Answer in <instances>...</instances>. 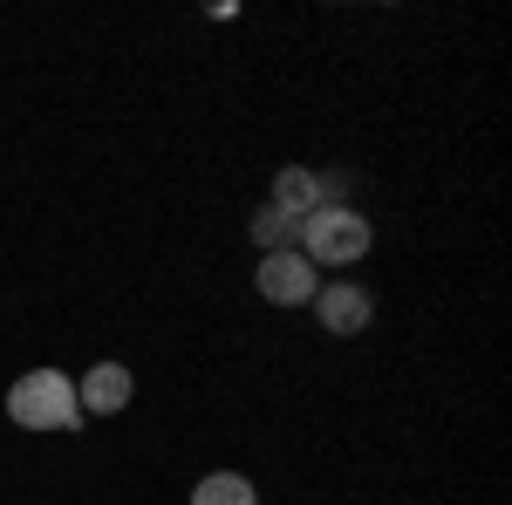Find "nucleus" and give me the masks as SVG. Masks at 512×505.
<instances>
[{
    "label": "nucleus",
    "mask_w": 512,
    "mask_h": 505,
    "mask_svg": "<svg viewBox=\"0 0 512 505\" xmlns=\"http://www.w3.org/2000/svg\"><path fill=\"white\" fill-rule=\"evenodd\" d=\"M7 417L21 430H82L76 383H69L62 369H28L21 383L7 389Z\"/></svg>",
    "instance_id": "1"
},
{
    "label": "nucleus",
    "mask_w": 512,
    "mask_h": 505,
    "mask_svg": "<svg viewBox=\"0 0 512 505\" xmlns=\"http://www.w3.org/2000/svg\"><path fill=\"white\" fill-rule=\"evenodd\" d=\"M369 239H376V226H369L355 205H321V212L301 219V253H308L315 267H355V260L369 253Z\"/></svg>",
    "instance_id": "2"
},
{
    "label": "nucleus",
    "mask_w": 512,
    "mask_h": 505,
    "mask_svg": "<svg viewBox=\"0 0 512 505\" xmlns=\"http://www.w3.org/2000/svg\"><path fill=\"white\" fill-rule=\"evenodd\" d=\"M253 287L274 301V308H301V301H315V260L294 246V253H260V273H253Z\"/></svg>",
    "instance_id": "3"
},
{
    "label": "nucleus",
    "mask_w": 512,
    "mask_h": 505,
    "mask_svg": "<svg viewBox=\"0 0 512 505\" xmlns=\"http://www.w3.org/2000/svg\"><path fill=\"white\" fill-rule=\"evenodd\" d=\"M315 314L328 335H362L376 321V294L355 287V280H328V287H315Z\"/></svg>",
    "instance_id": "4"
},
{
    "label": "nucleus",
    "mask_w": 512,
    "mask_h": 505,
    "mask_svg": "<svg viewBox=\"0 0 512 505\" xmlns=\"http://www.w3.org/2000/svg\"><path fill=\"white\" fill-rule=\"evenodd\" d=\"M130 396H137V383H130L123 362H96V369L76 383L82 417H117V410H130Z\"/></svg>",
    "instance_id": "5"
},
{
    "label": "nucleus",
    "mask_w": 512,
    "mask_h": 505,
    "mask_svg": "<svg viewBox=\"0 0 512 505\" xmlns=\"http://www.w3.org/2000/svg\"><path fill=\"white\" fill-rule=\"evenodd\" d=\"M274 212H287V219H308V212H321L328 205V192H321V171H308V164H287V171H274V198H267Z\"/></svg>",
    "instance_id": "6"
},
{
    "label": "nucleus",
    "mask_w": 512,
    "mask_h": 505,
    "mask_svg": "<svg viewBox=\"0 0 512 505\" xmlns=\"http://www.w3.org/2000/svg\"><path fill=\"white\" fill-rule=\"evenodd\" d=\"M246 233H253L260 253H294V246H301V219H287V212H274V205H260V212L246 219Z\"/></svg>",
    "instance_id": "7"
},
{
    "label": "nucleus",
    "mask_w": 512,
    "mask_h": 505,
    "mask_svg": "<svg viewBox=\"0 0 512 505\" xmlns=\"http://www.w3.org/2000/svg\"><path fill=\"white\" fill-rule=\"evenodd\" d=\"M192 505H260V492H253V478H239V471H212V478L192 485Z\"/></svg>",
    "instance_id": "8"
}]
</instances>
